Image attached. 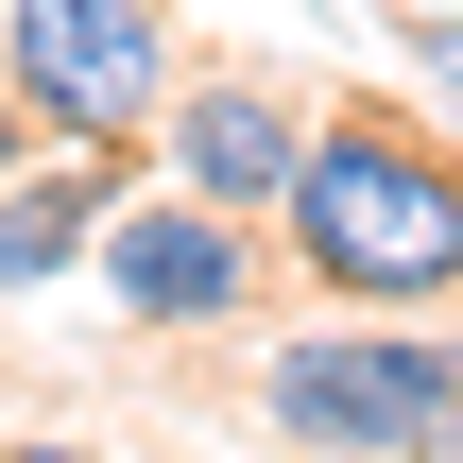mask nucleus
<instances>
[{"mask_svg": "<svg viewBox=\"0 0 463 463\" xmlns=\"http://www.w3.org/2000/svg\"><path fill=\"white\" fill-rule=\"evenodd\" d=\"M275 258L326 309H447L463 292V137L395 103H309V155L275 189Z\"/></svg>", "mask_w": 463, "mask_h": 463, "instance_id": "1", "label": "nucleus"}, {"mask_svg": "<svg viewBox=\"0 0 463 463\" xmlns=\"http://www.w3.org/2000/svg\"><path fill=\"white\" fill-rule=\"evenodd\" d=\"M258 430L309 463H463V344L430 309H326L258 344Z\"/></svg>", "mask_w": 463, "mask_h": 463, "instance_id": "2", "label": "nucleus"}, {"mask_svg": "<svg viewBox=\"0 0 463 463\" xmlns=\"http://www.w3.org/2000/svg\"><path fill=\"white\" fill-rule=\"evenodd\" d=\"M0 86L34 103V137L137 155L155 103L189 86V34H172V0H0Z\"/></svg>", "mask_w": 463, "mask_h": 463, "instance_id": "3", "label": "nucleus"}, {"mask_svg": "<svg viewBox=\"0 0 463 463\" xmlns=\"http://www.w3.org/2000/svg\"><path fill=\"white\" fill-rule=\"evenodd\" d=\"M103 309L137 326V344H172V326H241L258 309V275H275V223H241V206H206V189H120L103 206Z\"/></svg>", "mask_w": 463, "mask_h": 463, "instance_id": "4", "label": "nucleus"}, {"mask_svg": "<svg viewBox=\"0 0 463 463\" xmlns=\"http://www.w3.org/2000/svg\"><path fill=\"white\" fill-rule=\"evenodd\" d=\"M155 155H172V189L275 223V189H292V155H309V103H292L275 69H189V86L155 103Z\"/></svg>", "mask_w": 463, "mask_h": 463, "instance_id": "5", "label": "nucleus"}, {"mask_svg": "<svg viewBox=\"0 0 463 463\" xmlns=\"http://www.w3.org/2000/svg\"><path fill=\"white\" fill-rule=\"evenodd\" d=\"M103 206H120V155H103V137H52V155H17V172H0V292H52V275H86V258H103Z\"/></svg>", "mask_w": 463, "mask_h": 463, "instance_id": "6", "label": "nucleus"}, {"mask_svg": "<svg viewBox=\"0 0 463 463\" xmlns=\"http://www.w3.org/2000/svg\"><path fill=\"white\" fill-rule=\"evenodd\" d=\"M412 69H430V103L463 120V17H412Z\"/></svg>", "mask_w": 463, "mask_h": 463, "instance_id": "7", "label": "nucleus"}, {"mask_svg": "<svg viewBox=\"0 0 463 463\" xmlns=\"http://www.w3.org/2000/svg\"><path fill=\"white\" fill-rule=\"evenodd\" d=\"M17 155H52V137H34V103H17V86H0V172H17Z\"/></svg>", "mask_w": 463, "mask_h": 463, "instance_id": "8", "label": "nucleus"}, {"mask_svg": "<svg viewBox=\"0 0 463 463\" xmlns=\"http://www.w3.org/2000/svg\"><path fill=\"white\" fill-rule=\"evenodd\" d=\"M17 463H103V447H17Z\"/></svg>", "mask_w": 463, "mask_h": 463, "instance_id": "9", "label": "nucleus"}]
</instances>
